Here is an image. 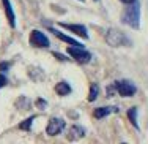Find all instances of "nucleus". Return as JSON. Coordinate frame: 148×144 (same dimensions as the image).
<instances>
[{
  "label": "nucleus",
  "instance_id": "1",
  "mask_svg": "<svg viewBox=\"0 0 148 144\" xmlns=\"http://www.w3.org/2000/svg\"><path fill=\"white\" fill-rule=\"evenodd\" d=\"M121 22L129 26L134 30L140 29V2L134 0L132 3H128L126 8L121 13Z\"/></svg>",
  "mask_w": 148,
  "mask_h": 144
},
{
  "label": "nucleus",
  "instance_id": "2",
  "mask_svg": "<svg viewBox=\"0 0 148 144\" xmlns=\"http://www.w3.org/2000/svg\"><path fill=\"white\" fill-rule=\"evenodd\" d=\"M104 37H106V43H107L109 46H114V48L129 46V44H131V40H129L123 32H120L118 29H107Z\"/></svg>",
  "mask_w": 148,
  "mask_h": 144
},
{
  "label": "nucleus",
  "instance_id": "3",
  "mask_svg": "<svg viewBox=\"0 0 148 144\" xmlns=\"http://www.w3.org/2000/svg\"><path fill=\"white\" fill-rule=\"evenodd\" d=\"M112 86L115 87V92L121 97H132L134 93L137 92V87L134 86L129 79H118V81H115Z\"/></svg>",
  "mask_w": 148,
  "mask_h": 144
},
{
  "label": "nucleus",
  "instance_id": "4",
  "mask_svg": "<svg viewBox=\"0 0 148 144\" xmlns=\"http://www.w3.org/2000/svg\"><path fill=\"white\" fill-rule=\"evenodd\" d=\"M66 52L79 64H88V62H91V57H93L91 52L85 51V48H79V46H69L66 49Z\"/></svg>",
  "mask_w": 148,
  "mask_h": 144
},
{
  "label": "nucleus",
  "instance_id": "5",
  "mask_svg": "<svg viewBox=\"0 0 148 144\" xmlns=\"http://www.w3.org/2000/svg\"><path fill=\"white\" fill-rule=\"evenodd\" d=\"M66 127V122L60 117H51L49 119V124L46 127V133L49 136H57L62 133V130Z\"/></svg>",
  "mask_w": 148,
  "mask_h": 144
},
{
  "label": "nucleus",
  "instance_id": "6",
  "mask_svg": "<svg viewBox=\"0 0 148 144\" xmlns=\"http://www.w3.org/2000/svg\"><path fill=\"white\" fill-rule=\"evenodd\" d=\"M30 44L35 48H49V38L40 30H32L30 33Z\"/></svg>",
  "mask_w": 148,
  "mask_h": 144
},
{
  "label": "nucleus",
  "instance_id": "7",
  "mask_svg": "<svg viewBox=\"0 0 148 144\" xmlns=\"http://www.w3.org/2000/svg\"><path fill=\"white\" fill-rule=\"evenodd\" d=\"M60 27H63V29H66V30H71L73 33L85 38V40L88 38V32H87L85 26H82V24H63V22H60Z\"/></svg>",
  "mask_w": 148,
  "mask_h": 144
},
{
  "label": "nucleus",
  "instance_id": "8",
  "mask_svg": "<svg viewBox=\"0 0 148 144\" xmlns=\"http://www.w3.org/2000/svg\"><path fill=\"white\" fill-rule=\"evenodd\" d=\"M49 30H51V32L58 38V40H62V41H65V43H68L69 46H79V48H84V44L80 43V41H77L76 38H71V37H68V35L58 32L57 29H54V27H51V26H49Z\"/></svg>",
  "mask_w": 148,
  "mask_h": 144
},
{
  "label": "nucleus",
  "instance_id": "9",
  "mask_svg": "<svg viewBox=\"0 0 148 144\" xmlns=\"http://www.w3.org/2000/svg\"><path fill=\"white\" fill-rule=\"evenodd\" d=\"M2 3H3V10H5L6 19H8L10 26L14 29V27H16V15H14L13 6H11V2H10V0H2Z\"/></svg>",
  "mask_w": 148,
  "mask_h": 144
},
{
  "label": "nucleus",
  "instance_id": "10",
  "mask_svg": "<svg viewBox=\"0 0 148 144\" xmlns=\"http://www.w3.org/2000/svg\"><path fill=\"white\" fill-rule=\"evenodd\" d=\"M87 133V130L84 127H80V125H73L71 128H69V133H68V139L69 141H76V139H80L84 138Z\"/></svg>",
  "mask_w": 148,
  "mask_h": 144
},
{
  "label": "nucleus",
  "instance_id": "11",
  "mask_svg": "<svg viewBox=\"0 0 148 144\" xmlns=\"http://www.w3.org/2000/svg\"><path fill=\"white\" fill-rule=\"evenodd\" d=\"M118 111V108L117 106H104V108H96L93 112V116L96 119H103L106 117V116H109V114H112V112H117Z\"/></svg>",
  "mask_w": 148,
  "mask_h": 144
},
{
  "label": "nucleus",
  "instance_id": "12",
  "mask_svg": "<svg viewBox=\"0 0 148 144\" xmlns=\"http://www.w3.org/2000/svg\"><path fill=\"white\" fill-rule=\"evenodd\" d=\"M71 86H69L66 81H60V82L55 86V92H57V95L60 97H65V95H69L71 93Z\"/></svg>",
  "mask_w": 148,
  "mask_h": 144
},
{
  "label": "nucleus",
  "instance_id": "13",
  "mask_svg": "<svg viewBox=\"0 0 148 144\" xmlns=\"http://www.w3.org/2000/svg\"><path fill=\"white\" fill-rule=\"evenodd\" d=\"M99 95V87L98 84H91L90 86V93H88V101H95Z\"/></svg>",
  "mask_w": 148,
  "mask_h": 144
},
{
  "label": "nucleus",
  "instance_id": "14",
  "mask_svg": "<svg viewBox=\"0 0 148 144\" xmlns=\"http://www.w3.org/2000/svg\"><path fill=\"white\" fill-rule=\"evenodd\" d=\"M137 108H131V109L128 111V117H129V120H131V124L134 125L136 128H139V124H137Z\"/></svg>",
  "mask_w": 148,
  "mask_h": 144
},
{
  "label": "nucleus",
  "instance_id": "15",
  "mask_svg": "<svg viewBox=\"0 0 148 144\" xmlns=\"http://www.w3.org/2000/svg\"><path fill=\"white\" fill-rule=\"evenodd\" d=\"M33 120H35V116H32V117L25 119L22 124H19V128H21V130H25V132H29V130L32 128V122H33Z\"/></svg>",
  "mask_w": 148,
  "mask_h": 144
},
{
  "label": "nucleus",
  "instance_id": "16",
  "mask_svg": "<svg viewBox=\"0 0 148 144\" xmlns=\"http://www.w3.org/2000/svg\"><path fill=\"white\" fill-rule=\"evenodd\" d=\"M36 106L40 108V109H44V108L47 106V103H46V100H43V98H38V100H36Z\"/></svg>",
  "mask_w": 148,
  "mask_h": 144
},
{
  "label": "nucleus",
  "instance_id": "17",
  "mask_svg": "<svg viewBox=\"0 0 148 144\" xmlns=\"http://www.w3.org/2000/svg\"><path fill=\"white\" fill-rule=\"evenodd\" d=\"M6 84H8V79H6V76L0 73V89H2V87H5Z\"/></svg>",
  "mask_w": 148,
  "mask_h": 144
},
{
  "label": "nucleus",
  "instance_id": "18",
  "mask_svg": "<svg viewBox=\"0 0 148 144\" xmlns=\"http://www.w3.org/2000/svg\"><path fill=\"white\" fill-rule=\"evenodd\" d=\"M10 68V62H0V71H6Z\"/></svg>",
  "mask_w": 148,
  "mask_h": 144
},
{
  "label": "nucleus",
  "instance_id": "19",
  "mask_svg": "<svg viewBox=\"0 0 148 144\" xmlns=\"http://www.w3.org/2000/svg\"><path fill=\"white\" fill-rule=\"evenodd\" d=\"M121 2H123V3H126V5H128V3H132L134 0H121Z\"/></svg>",
  "mask_w": 148,
  "mask_h": 144
},
{
  "label": "nucleus",
  "instance_id": "20",
  "mask_svg": "<svg viewBox=\"0 0 148 144\" xmlns=\"http://www.w3.org/2000/svg\"><path fill=\"white\" fill-rule=\"evenodd\" d=\"M79 2H84V0H79Z\"/></svg>",
  "mask_w": 148,
  "mask_h": 144
}]
</instances>
